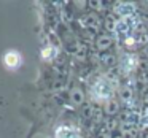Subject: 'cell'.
<instances>
[{
	"label": "cell",
	"instance_id": "cell-1",
	"mask_svg": "<svg viewBox=\"0 0 148 138\" xmlns=\"http://www.w3.org/2000/svg\"><path fill=\"white\" fill-rule=\"evenodd\" d=\"M3 61H5V65H7V67L14 68V67H19V64H21V56L18 54V52H14V51H10L8 54H5Z\"/></svg>",
	"mask_w": 148,
	"mask_h": 138
},
{
	"label": "cell",
	"instance_id": "cell-2",
	"mask_svg": "<svg viewBox=\"0 0 148 138\" xmlns=\"http://www.w3.org/2000/svg\"><path fill=\"white\" fill-rule=\"evenodd\" d=\"M56 137H58V138H73L75 137V132L72 130V128L61 127V128H58V132H56Z\"/></svg>",
	"mask_w": 148,
	"mask_h": 138
}]
</instances>
